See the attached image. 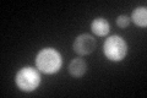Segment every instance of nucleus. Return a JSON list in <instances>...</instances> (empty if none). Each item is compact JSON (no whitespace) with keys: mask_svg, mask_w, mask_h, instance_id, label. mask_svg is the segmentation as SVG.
Listing matches in <instances>:
<instances>
[{"mask_svg":"<svg viewBox=\"0 0 147 98\" xmlns=\"http://www.w3.org/2000/svg\"><path fill=\"white\" fill-rule=\"evenodd\" d=\"M63 66V57L55 48H43L36 57V68L40 72L53 75Z\"/></svg>","mask_w":147,"mask_h":98,"instance_id":"1","label":"nucleus"},{"mask_svg":"<svg viewBox=\"0 0 147 98\" xmlns=\"http://www.w3.org/2000/svg\"><path fill=\"white\" fill-rule=\"evenodd\" d=\"M40 74L38 69L32 66L21 68L16 72L15 83L17 88L22 92H32L38 88L40 85Z\"/></svg>","mask_w":147,"mask_h":98,"instance_id":"2","label":"nucleus"},{"mask_svg":"<svg viewBox=\"0 0 147 98\" xmlns=\"http://www.w3.org/2000/svg\"><path fill=\"white\" fill-rule=\"evenodd\" d=\"M103 53L109 62L119 63L125 59L127 54V43L120 36H110L103 44Z\"/></svg>","mask_w":147,"mask_h":98,"instance_id":"3","label":"nucleus"},{"mask_svg":"<svg viewBox=\"0 0 147 98\" xmlns=\"http://www.w3.org/2000/svg\"><path fill=\"white\" fill-rule=\"evenodd\" d=\"M74 50L79 55H88L96 49V39L91 34H80L77 36L72 44Z\"/></svg>","mask_w":147,"mask_h":98,"instance_id":"4","label":"nucleus"},{"mask_svg":"<svg viewBox=\"0 0 147 98\" xmlns=\"http://www.w3.org/2000/svg\"><path fill=\"white\" fill-rule=\"evenodd\" d=\"M91 31L97 36V37H104L109 33L110 25L107 18L104 17H96L91 22Z\"/></svg>","mask_w":147,"mask_h":98,"instance_id":"5","label":"nucleus"},{"mask_svg":"<svg viewBox=\"0 0 147 98\" xmlns=\"http://www.w3.org/2000/svg\"><path fill=\"white\" fill-rule=\"evenodd\" d=\"M87 71V64L82 58H75L72 59L69 64V72L72 77L80 78L86 74Z\"/></svg>","mask_w":147,"mask_h":98,"instance_id":"6","label":"nucleus"},{"mask_svg":"<svg viewBox=\"0 0 147 98\" xmlns=\"http://www.w3.org/2000/svg\"><path fill=\"white\" fill-rule=\"evenodd\" d=\"M130 20H132V22H134L136 26L146 28L147 27V9L145 6L136 7L131 14Z\"/></svg>","mask_w":147,"mask_h":98,"instance_id":"7","label":"nucleus"},{"mask_svg":"<svg viewBox=\"0 0 147 98\" xmlns=\"http://www.w3.org/2000/svg\"><path fill=\"white\" fill-rule=\"evenodd\" d=\"M130 17H127L126 15H120V16H118L117 18V25L120 27V28H126V27L130 25Z\"/></svg>","mask_w":147,"mask_h":98,"instance_id":"8","label":"nucleus"}]
</instances>
